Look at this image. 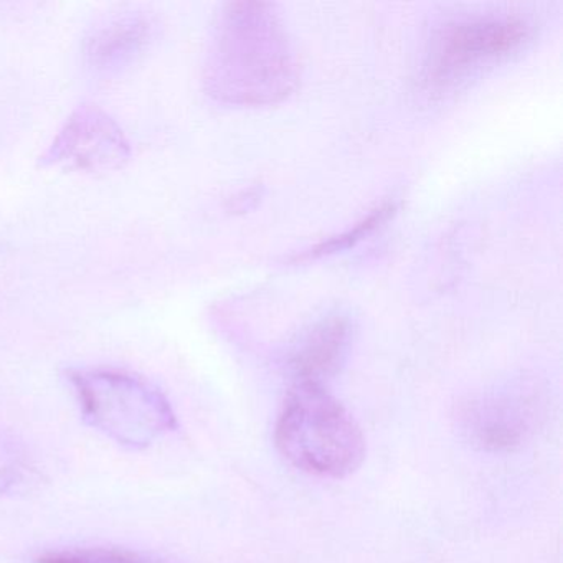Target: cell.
Instances as JSON below:
<instances>
[{
  "mask_svg": "<svg viewBox=\"0 0 563 563\" xmlns=\"http://www.w3.org/2000/svg\"><path fill=\"white\" fill-rule=\"evenodd\" d=\"M298 81V58L273 5H223L203 64L207 93L233 107H268L288 98Z\"/></svg>",
  "mask_w": 563,
  "mask_h": 563,
  "instance_id": "cell-1",
  "label": "cell"
},
{
  "mask_svg": "<svg viewBox=\"0 0 563 563\" xmlns=\"http://www.w3.org/2000/svg\"><path fill=\"white\" fill-rule=\"evenodd\" d=\"M276 446L292 466L342 479L365 460V438L341 401L321 385L292 384L276 423Z\"/></svg>",
  "mask_w": 563,
  "mask_h": 563,
  "instance_id": "cell-2",
  "label": "cell"
},
{
  "mask_svg": "<svg viewBox=\"0 0 563 563\" xmlns=\"http://www.w3.org/2000/svg\"><path fill=\"white\" fill-rule=\"evenodd\" d=\"M84 420L128 450H146L177 428L166 395L146 378L118 368L68 374Z\"/></svg>",
  "mask_w": 563,
  "mask_h": 563,
  "instance_id": "cell-3",
  "label": "cell"
},
{
  "mask_svg": "<svg viewBox=\"0 0 563 563\" xmlns=\"http://www.w3.org/2000/svg\"><path fill=\"white\" fill-rule=\"evenodd\" d=\"M527 19L512 14H473L434 31L424 62V84L446 91L466 84L519 52L532 37Z\"/></svg>",
  "mask_w": 563,
  "mask_h": 563,
  "instance_id": "cell-4",
  "label": "cell"
},
{
  "mask_svg": "<svg viewBox=\"0 0 563 563\" xmlns=\"http://www.w3.org/2000/svg\"><path fill=\"white\" fill-rule=\"evenodd\" d=\"M130 157V143L120 124L101 108L81 104L42 154L41 164L84 173H108L123 167Z\"/></svg>",
  "mask_w": 563,
  "mask_h": 563,
  "instance_id": "cell-5",
  "label": "cell"
},
{
  "mask_svg": "<svg viewBox=\"0 0 563 563\" xmlns=\"http://www.w3.org/2000/svg\"><path fill=\"white\" fill-rule=\"evenodd\" d=\"M539 408V397L529 388H499L464 407L463 428L473 444L483 450L510 451L530 437Z\"/></svg>",
  "mask_w": 563,
  "mask_h": 563,
  "instance_id": "cell-6",
  "label": "cell"
},
{
  "mask_svg": "<svg viewBox=\"0 0 563 563\" xmlns=\"http://www.w3.org/2000/svg\"><path fill=\"white\" fill-rule=\"evenodd\" d=\"M156 24L137 9L108 14L85 41V65L95 77H114L133 67L154 42Z\"/></svg>",
  "mask_w": 563,
  "mask_h": 563,
  "instance_id": "cell-7",
  "label": "cell"
},
{
  "mask_svg": "<svg viewBox=\"0 0 563 563\" xmlns=\"http://www.w3.org/2000/svg\"><path fill=\"white\" fill-rule=\"evenodd\" d=\"M354 339V324L344 312H329L312 322L289 352L292 384L321 385L342 371Z\"/></svg>",
  "mask_w": 563,
  "mask_h": 563,
  "instance_id": "cell-8",
  "label": "cell"
},
{
  "mask_svg": "<svg viewBox=\"0 0 563 563\" xmlns=\"http://www.w3.org/2000/svg\"><path fill=\"white\" fill-rule=\"evenodd\" d=\"M397 206L394 202H385L382 206L375 207L367 217L358 220L354 227L339 233V235L331 236L311 249L305 250L299 255L292 256V262H308V260L321 258V256L334 255V253L344 252L351 246L357 245L362 240L367 239L371 233H374L382 223L387 222L394 216Z\"/></svg>",
  "mask_w": 563,
  "mask_h": 563,
  "instance_id": "cell-9",
  "label": "cell"
},
{
  "mask_svg": "<svg viewBox=\"0 0 563 563\" xmlns=\"http://www.w3.org/2000/svg\"><path fill=\"white\" fill-rule=\"evenodd\" d=\"M35 563H154L141 553L123 549H68L48 552Z\"/></svg>",
  "mask_w": 563,
  "mask_h": 563,
  "instance_id": "cell-10",
  "label": "cell"
}]
</instances>
